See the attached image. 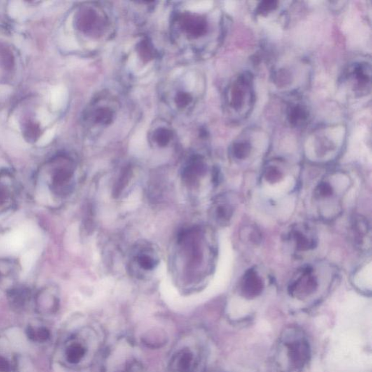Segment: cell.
<instances>
[{
  "label": "cell",
  "mask_w": 372,
  "mask_h": 372,
  "mask_svg": "<svg viewBox=\"0 0 372 372\" xmlns=\"http://www.w3.org/2000/svg\"><path fill=\"white\" fill-rule=\"evenodd\" d=\"M280 347L289 371H302L308 364L311 350L310 344L301 331L297 329L285 331L281 339Z\"/></svg>",
  "instance_id": "cell-1"
},
{
  "label": "cell",
  "mask_w": 372,
  "mask_h": 372,
  "mask_svg": "<svg viewBox=\"0 0 372 372\" xmlns=\"http://www.w3.org/2000/svg\"><path fill=\"white\" fill-rule=\"evenodd\" d=\"M311 273V269H305L303 275L289 286V294L297 298H303L315 292L318 287V281Z\"/></svg>",
  "instance_id": "cell-2"
},
{
  "label": "cell",
  "mask_w": 372,
  "mask_h": 372,
  "mask_svg": "<svg viewBox=\"0 0 372 372\" xmlns=\"http://www.w3.org/2000/svg\"><path fill=\"white\" fill-rule=\"evenodd\" d=\"M264 284L261 278L253 270H249L244 276L242 283V293L244 298H256L263 292Z\"/></svg>",
  "instance_id": "cell-3"
},
{
  "label": "cell",
  "mask_w": 372,
  "mask_h": 372,
  "mask_svg": "<svg viewBox=\"0 0 372 372\" xmlns=\"http://www.w3.org/2000/svg\"><path fill=\"white\" fill-rule=\"evenodd\" d=\"M29 230L19 229L9 233L0 240V249L15 253L23 249L27 240Z\"/></svg>",
  "instance_id": "cell-4"
},
{
  "label": "cell",
  "mask_w": 372,
  "mask_h": 372,
  "mask_svg": "<svg viewBox=\"0 0 372 372\" xmlns=\"http://www.w3.org/2000/svg\"><path fill=\"white\" fill-rule=\"evenodd\" d=\"M150 251H141L134 258L136 264L144 271L154 270L159 263L158 258Z\"/></svg>",
  "instance_id": "cell-5"
},
{
  "label": "cell",
  "mask_w": 372,
  "mask_h": 372,
  "mask_svg": "<svg viewBox=\"0 0 372 372\" xmlns=\"http://www.w3.org/2000/svg\"><path fill=\"white\" fill-rule=\"evenodd\" d=\"M193 354L188 350H183L176 357V367L180 372H188L193 363Z\"/></svg>",
  "instance_id": "cell-6"
},
{
  "label": "cell",
  "mask_w": 372,
  "mask_h": 372,
  "mask_svg": "<svg viewBox=\"0 0 372 372\" xmlns=\"http://www.w3.org/2000/svg\"><path fill=\"white\" fill-rule=\"evenodd\" d=\"M86 353V349L80 344L71 345L66 351V358L71 364H77L81 361Z\"/></svg>",
  "instance_id": "cell-7"
},
{
  "label": "cell",
  "mask_w": 372,
  "mask_h": 372,
  "mask_svg": "<svg viewBox=\"0 0 372 372\" xmlns=\"http://www.w3.org/2000/svg\"><path fill=\"white\" fill-rule=\"evenodd\" d=\"M307 116L306 110L300 105L291 106L289 110V113H288L289 121L290 123L294 125H297L298 123L305 121Z\"/></svg>",
  "instance_id": "cell-8"
},
{
  "label": "cell",
  "mask_w": 372,
  "mask_h": 372,
  "mask_svg": "<svg viewBox=\"0 0 372 372\" xmlns=\"http://www.w3.org/2000/svg\"><path fill=\"white\" fill-rule=\"evenodd\" d=\"M296 247L299 250L306 251L315 247L314 240H310L301 232L295 231L293 234Z\"/></svg>",
  "instance_id": "cell-9"
},
{
  "label": "cell",
  "mask_w": 372,
  "mask_h": 372,
  "mask_svg": "<svg viewBox=\"0 0 372 372\" xmlns=\"http://www.w3.org/2000/svg\"><path fill=\"white\" fill-rule=\"evenodd\" d=\"M233 214L231 207L227 204H221L216 209V218L221 223H227Z\"/></svg>",
  "instance_id": "cell-10"
},
{
  "label": "cell",
  "mask_w": 372,
  "mask_h": 372,
  "mask_svg": "<svg viewBox=\"0 0 372 372\" xmlns=\"http://www.w3.org/2000/svg\"><path fill=\"white\" fill-rule=\"evenodd\" d=\"M27 335L29 339L34 341L44 342L46 341L50 338V331L45 328H40L37 330L29 327L27 330Z\"/></svg>",
  "instance_id": "cell-11"
},
{
  "label": "cell",
  "mask_w": 372,
  "mask_h": 372,
  "mask_svg": "<svg viewBox=\"0 0 372 372\" xmlns=\"http://www.w3.org/2000/svg\"><path fill=\"white\" fill-rule=\"evenodd\" d=\"M251 151V146L249 143L240 142L236 143L233 146V155L238 160H244L249 156Z\"/></svg>",
  "instance_id": "cell-12"
},
{
  "label": "cell",
  "mask_w": 372,
  "mask_h": 372,
  "mask_svg": "<svg viewBox=\"0 0 372 372\" xmlns=\"http://www.w3.org/2000/svg\"><path fill=\"white\" fill-rule=\"evenodd\" d=\"M244 92L240 85H237L232 90L231 104L236 110H239L244 104Z\"/></svg>",
  "instance_id": "cell-13"
},
{
  "label": "cell",
  "mask_w": 372,
  "mask_h": 372,
  "mask_svg": "<svg viewBox=\"0 0 372 372\" xmlns=\"http://www.w3.org/2000/svg\"><path fill=\"white\" fill-rule=\"evenodd\" d=\"M365 69L366 67L364 66L359 65L355 69L356 78L360 85H366L370 82L369 75H368Z\"/></svg>",
  "instance_id": "cell-14"
},
{
  "label": "cell",
  "mask_w": 372,
  "mask_h": 372,
  "mask_svg": "<svg viewBox=\"0 0 372 372\" xmlns=\"http://www.w3.org/2000/svg\"><path fill=\"white\" fill-rule=\"evenodd\" d=\"M277 7V2L273 1V0H265V1L261 2L260 3L259 6H258V12L259 14L264 15L269 13V12L272 11V10H275Z\"/></svg>",
  "instance_id": "cell-15"
},
{
  "label": "cell",
  "mask_w": 372,
  "mask_h": 372,
  "mask_svg": "<svg viewBox=\"0 0 372 372\" xmlns=\"http://www.w3.org/2000/svg\"><path fill=\"white\" fill-rule=\"evenodd\" d=\"M282 178V173L276 167H269L265 172V178L270 183L279 182Z\"/></svg>",
  "instance_id": "cell-16"
},
{
  "label": "cell",
  "mask_w": 372,
  "mask_h": 372,
  "mask_svg": "<svg viewBox=\"0 0 372 372\" xmlns=\"http://www.w3.org/2000/svg\"><path fill=\"white\" fill-rule=\"evenodd\" d=\"M35 258H36V252L34 250L28 251L23 257L22 265L25 270H29L32 266L34 263Z\"/></svg>",
  "instance_id": "cell-17"
},
{
  "label": "cell",
  "mask_w": 372,
  "mask_h": 372,
  "mask_svg": "<svg viewBox=\"0 0 372 372\" xmlns=\"http://www.w3.org/2000/svg\"><path fill=\"white\" fill-rule=\"evenodd\" d=\"M318 194L321 197H327L332 194L333 190L329 183H322L319 185L317 188Z\"/></svg>",
  "instance_id": "cell-18"
},
{
  "label": "cell",
  "mask_w": 372,
  "mask_h": 372,
  "mask_svg": "<svg viewBox=\"0 0 372 372\" xmlns=\"http://www.w3.org/2000/svg\"><path fill=\"white\" fill-rule=\"evenodd\" d=\"M10 370V364L3 356H0V372H8Z\"/></svg>",
  "instance_id": "cell-19"
}]
</instances>
